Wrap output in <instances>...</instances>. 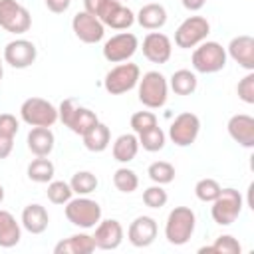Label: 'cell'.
I'll return each mask as SVG.
<instances>
[{"instance_id":"obj_1","label":"cell","mask_w":254,"mask_h":254,"mask_svg":"<svg viewBox=\"0 0 254 254\" xmlns=\"http://www.w3.org/2000/svg\"><path fill=\"white\" fill-rule=\"evenodd\" d=\"M196 226V214L189 206H175L165 222V238L173 246H183L190 240Z\"/></svg>"},{"instance_id":"obj_2","label":"cell","mask_w":254,"mask_h":254,"mask_svg":"<svg viewBox=\"0 0 254 254\" xmlns=\"http://www.w3.org/2000/svg\"><path fill=\"white\" fill-rule=\"evenodd\" d=\"M137 93H139V101L149 107V109H159L167 103L169 97V81L161 71H147L143 73V77H139L137 83Z\"/></svg>"},{"instance_id":"obj_3","label":"cell","mask_w":254,"mask_h":254,"mask_svg":"<svg viewBox=\"0 0 254 254\" xmlns=\"http://www.w3.org/2000/svg\"><path fill=\"white\" fill-rule=\"evenodd\" d=\"M58 119L75 135L87 133L95 123H99L95 111L83 105H75L73 99H64L58 107Z\"/></svg>"},{"instance_id":"obj_4","label":"cell","mask_w":254,"mask_h":254,"mask_svg":"<svg viewBox=\"0 0 254 254\" xmlns=\"http://www.w3.org/2000/svg\"><path fill=\"white\" fill-rule=\"evenodd\" d=\"M210 216L216 224L220 226H230L242 212V206H244V198L240 194V190L228 187V189H222L220 194L210 202Z\"/></svg>"},{"instance_id":"obj_5","label":"cell","mask_w":254,"mask_h":254,"mask_svg":"<svg viewBox=\"0 0 254 254\" xmlns=\"http://www.w3.org/2000/svg\"><path fill=\"white\" fill-rule=\"evenodd\" d=\"M226 48H222L218 42H202L194 48L190 64L194 67V71L198 73H216L220 69H224L226 65Z\"/></svg>"},{"instance_id":"obj_6","label":"cell","mask_w":254,"mask_h":254,"mask_svg":"<svg viewBox=\"0 0 254 254\" xmlns=\"http://www.w3.org/2000/svg\"><path fill=\"white\" fill-rule=\"evenodd\" d=\"M65 218L77 228H93L101 220V206L93 198L71 196L65 202Z\"/></svg>"},{"instance_id":"obj_7","label":"cell","mask_w":254,"mask_h":254,"mask_svg":"<svg viewBox=\"0 0 254 254\" xmlns=\"http://www.w3.org/2000/svg\"><path fill=\"white\" fill-rule=\"evenodd\" d=\"M139 77H141L139 65L137 64H131V62H123V64L111 67L105 73L103 87L111 95H123L127 91H131L133 87H137Z\"/></svg>"},{"instance_id":"obj_8","label":"cell","mask_w":254,"mask_h":254,"mask_svg":"<svg viewBox=\"0 0 254 254\" xmlns=\"http://www.w3.org/2000/svg\"><path fill=\"white\" fill-rule=\"evenodd\" d=\"M20 117L30 127H52L58 121V107L44 97H28L20 105Z\"/></svg>"},{"instance_id":"obj_9","label":"cell","mask_w":254,"mask_h":254,"mask_svg":"<svg viewBox=\"0 0 254 254\" xmlns=\"http://www.w3.org/2000/svg\"><path fill=\"white\" fill-rule=\"evenodd\" d=\"M210 34V24L204 16H189L175 30V44L181 50L196 48Z\"/></svg>"},{"instance_id":"obj_10","label":"cell","mask_w":254,"mask_h":254,"mask_svg":"<svg viewBox=\"0 0 254 254\" xmlns=\"http://www.w3.org/2000/svg\"><path fill=\"white\" fill-rule=\"evenodd\" d=\"M0 28L10 34H26L32 28V16L18 0H0Z\"/></svg>"},{"instance_id":"obj_11","label":"cell","mask_w":254,"mask_h":254,"mask_svg":"<svg viewBox=\"0 0 254 254\" xmlns=\"http://www.w3.org/2000/svg\"><path fill=\"white\" fill-rule=\"evenodd\" d=\"M139 50V40L131 32H119L103 44V58L111 64L129 62Z\"/></svg>"},{"instance_id":"obj_12","label":"cell","mask_w":254,"mask_h":254,"mask_svg":"<svg viewBox=\"0 0 254 254\" xmlns=\"http://www.w3.org/2000/svg\"><path fill=\"white\" fill-rule=\"evenodd\" d=\"M200 133V119L198 115L190 113V111H183L175 117V121L169 127V139L177 145V147H189L196 141Z\"/></svg>"},{"instance_id":"obj_13","label":"cell","mask_w":254,"mask_h":254,"mask_svg":"<svg viewBox=\"0 0 254 254\" xmlns=\"http://www.w3.org/2000/svg\"><path fill=\"white\" fill-rule=\"evenodd\" d=\"M71 30H73L75 38H77L79 42H83V44H97V42H101L103 36H105V26H103V22H101L97 16H93V14L85 12V10L77 12V14L71 18Z\"/></svg>"},{"instance_id":"obj_14","label":"cell","mask_w":254,"mask_h":254,"mask_svg":"<svg viewBox=\"0 0 254 254\" xmlns=\"http://www.w3.org/2000/svg\"><path fill=\"white\" fill-rule=\"evenodd\" d=\"M2 58H4V62L8 65H12L16 69H26V67H30L36 62L38 50H36L34 42L18 38V40H12V42L6 44Z\"/></svg>"},{"instance_id":"obj_15","label":"cell","mask_w":254,"mask_h":254,"mask_svg":"<svg viewBox=\"0 0 254 254\" xmlns=\"http://www.w3.org/2000/svg\"><path fill=\"white\" fill-rule=\"evenodd\" d=\"M141 50H143V56L151 64H167L173 56V42L167 34L153 30L143 38Z\"/></svg>"},{"instance_id":"obj_16","label":"cell","mask_w":254,"mask_h":254,"mask_svg":"<svg viewBox=\"0 0 254 254\" xmlns=\"http://www.w3.org/2000/svg\"><path fill=\"white\" fill-rule=\"evenodd\" d=\"M97 18L103 22L105 28L111 30H127L135 24V14L119 0H107V4L103 6Z\"/></svg>"},{"instance_id":"obj_17","label":"cell","mask_w":254,"mask_h":254,"mask_svg":"<svg viewBox=\"0 0 254 254\" xmlns=\"http://www.w3.org/2000/svg\"><path fill=\"white\" fill-rule=\"evenodd\" d=\"M157 232H159V226H157V220L153 216H137L129 228H127V240L135 246V248H147L155 242L157 238Z\"/></svg>"},{"instance_id":"obj_18","label":"cell","mask_w":254,"mask_h":254,"mask_svg":"<svg viewBox=\"0 0 254 254\" xmlns=\"http://www.w3.org/2000/svg\"><path fill=\"white\" fill-rule=\"evenodd\" d=\"M123 226L119 220L115 218H107V220H99L95 224V232H93V242L95 248L99 250H115L121 246L123 242Z\"/></svg>"},{"instance_id":"obj_19","label":"cell","mask_w":254,"mask_h":254,"mask_svg":"<svg viewBox=\"0 0 254 254\" xmlns=\"http://www.w3.org/2000/svg\"><path fill=\"white\" fill-rule=\"evenodd\" d=\"M226 129L232 141H236L240 147L244 149L254 147V117L252 115H246V113L232 115L226 123Z\"/></svg>"},{"instance_id":"obj_20","label":"cell","mask_w":254,"mask_h":254,"mask_svg":"<svg viewBox=\"0 0 254 254\" xmlns=\"http://www.w3.org/2000/svg\"><path fill=\"white\" fill-rule=\"evenodd\" d=\"M226 56H230L246 71H254V38L248 34L232 38L226 48Z\"/></svg>"},{"instance_id":"obj_21","label":"cell","mask_w":254,"mask_h":254,"mask_svg":"<svg viewBox=\"0 0 254 254\" xmlns=\"http://www.w3.org/2000/svg\"><path fill=\"white\" fill-rule=\"evenodd\" d=\"M26 143H28V149L36 157H48L54 151L56 137H54V131L50 127H32L28 131Z\"/></svg>"},{"instance_id":"obj_22","label":"cell","mask_w":254,"mask_h":254,"mask_svg":"<svg viewBox=\"0 0 254 254\" xmlns=\"http://www.w3.org/2000/svg\"><path fill=\"white\" fill-rule=\"evenodd\" d=\"M20 222L30 234H42V232H46V228L50 224V214H48L46 206L32 202V204L24 206Z\"/></svg>"},{"instance_id":"obj_23","label":"cell","mask_w":254,"mask_h":254,"mask_svg":"<svg viewBox=\"0 0 254 254\" xmlns=\"http://www.w3.org/2000/svg\"><path fill=\"white\" fill-rule=\"evenodd\" d=\"M135 22L145 28V30H161L165 24H167V10L163 4H157V2H149L145 6H141V10L137 12L135 16Z\"/></svg>"},{"instance_id":"obj_24","label":"cell","mask_w":254,"mask_h":254,"mask_svg":"<svg viewBox=\"0 0 254 254\" xmlns=\"http://www.w3.org/2000/svg\"><path fill=\"white\" fill-rule=\"evenodd\" d=\"M93 250H95L93 236L85 232L71 234L69 238H64L54 246V254H91Z\"/></svg>"},{"instance_id":"obj_25","label":"cell","mask_w":254,"mask_h":254,"mask_svg":"<svg viewBox=\"0 0 254 254\" xmlns=\"http://www.w3.org/2000/svg\"><path fill=\"white\" fill-rule=\"evenodd\" d=\"M22 238V224L16 216L0 208V248H14Z\"/></svg>"},{"instance_id":"obj_26","label":"cell","mask_w":254,"mask_h":254,"mask_svg":"<svg viewBox=\"0 0 254 254\" xmlns=\"http://www.w3.org/2000/svg\"><path fill=\"white\" fill-rule=\"evenodd\" d=\"M18 127L20 123L12 113H0V161L10 157Z\"/></svg>"},{"instance_id":"obj_27","label":"cell","mask_w":254,"mask_h":254,"mask_svg":"<svg viewBox=\"0 0 254 254\" xmlns=\"http://www.w3.org/2000/svg\"><path fill=\"white\" fill-rule=\"evenodd\" d=\"M81 139H83V147L87 149V151H91V153H101V151H105L107 147H109V143H111V131H109V127L105 125V123H95L87 133H83L81 135Z\"/></svg>"},{"instance_id":"obj_28","label":"cell","mask_w":254,"mask_h":254,"mask_svg":"<svg viewBox=\"0 0 254 254\" xmlns=\"http://www.w3.org/2000/svg\"><path fill=\"white\" fill-rule=\"evenodd\" d=\"M137 151H139V139H137V133H123L119 135L115 141H113V147H111V153H113V159L119 161V163H129L137 157Z\"/></svg>"},{"instance_id":"obj_29","label":"cell","mask_w":254,"mask_h":254,"mask_svg":"<svg viewBox=\"0 0 254 254\" xmlns=\"http://www.w3.org/2000/svg\"><path fill=\"white\" fill-rule=\"evenodd\" d=\"M198 79L196 73L190 69H177L171 77H169V87L177 93V95H190L196 91Z\"/></svg>"},{"instance_id":"obj_30","label":"cell","mask_w":254,"mask_h":254,"mask_svg":"<svg viewBox=\"0 0 254 254\" xmlns=\"http://www.w3.org/2000/svg\"><path fill=\"white\" fill-rule=\"evenodd\" d=\"M26 173H28V179H30V181L44 185V183H50V181L54 179L56 167H54V163H52L48 157H36L34 161H30Z\"/></svg>"},{"instance_id":"obj_31","label":"cell","mask_w":254,"mask_h":254,"mask_svg":"<svg viewBox=\"0 0 254 254\" xmlns=\"http://www.w3.org/2000/svg\"><path fill=\"white\" fill-rule=\"evenodd\" d=\"M97 185H99V181L91 171H77L69 181V187H71L73 194H77V196L91 194L97 189Z\"/></svg>"},{"instance_id":"obj_32","label":"cell","mask_w":254,"mask_h":254,"mask_svg":"<svg viewBox=\"0 0 254 254\" xmlns=\"http://www.w3.org/2000/svg\"><path fill=\"white\" fill-rule=\"evenodd\" d=\"M137 139H139V147H143V149L149 151V153L161 151V149L165 147V143H167V135H165V131H163L159 125H155V127H151V129L139 133Z\"/></svg>"},{"instance_id":"obj_33","label":"cell","mask_w":254,"mask_h":254,"mask_svg":"<svg viewBox=\"0 0 254 254\" xmlns=\"http://www.w3.org/2000/svg\"><path fill=\"white\" fill-rule=\"evenodd\" d=\"M198 252L200 254H240L242 246H240V242L232 234H222V236H218L214 240V244L204 246Z\"/></svg>"},{"instance_id":"obj_34","label":"cell","mask_w":254,"mask_h":254,"mask_svg":"<svg viewBox=\"0 0 254 254\" xmlns=\"http://www.w3.org/2000/svg\"><path fill=\"white\" fill-rule=\"evenodd\" d=\"M113 185L117 190L129 194V192H135L137 187H139V177L133 169H127V167H119L115 173H113Z\"/></svg>"},{"instance_id":"obj_35","label":"cell","mask_w":254,"mask_h":254,"mask_svg":"<svg viewBox=\"0 0 254 254\" xmlns=\"http://www.w3.org/2000/svg\"><path fill=\"white\" fill-rule=\"evenodd\" d=\"M147 175L155 185H169L175 181V167L169 161H155L149 165Z\"/></svg>"},{"instance_id":"obj_36","label":"cell","mask_w":254,"mask_h":254,"mask_svg":"<svg viewBox=\"0 0 254 254\" xmlns=\"http://www.w3.org/2000/svg\"><path fill=\"white\" fill-rule=\"evenodd\" d=\"M46 194H48V200H50L52 204H65V202L73 196V190H71L69 183H65V181H54V179H52V181L48 183Z\"/></svg>"},{"instance_id":"obj_37","label":"cell","mask_w":254,"mask_h":254,"mask_svg":"<svg viewBox=\"0 0 254 254\" xmlns=\"http://www.w3.org/2000/svg\"><path fill=\"white\" fill-rule=\"evenodd\" d=\"M220 190H222V187L218 185V181H214V179H200L196 185H194V194H196V198L198 200H202V202H212L218 194H220Z\"/></svg>"},{"instance_id":"obj_38","label":"cell","mask_w":254,"mask_h":254,"mask_svg":"<svg viewBox=\"0 0 254 254\" xmlns=\"http://www.w3.org/2000/svg\"><path fill=\"white\" fill-rule=\"evenodd\" d=\"M167 200H169V194L163 189V185H153L143 190V202L149 208H161L167 204Z\"/></svg>"},{"instance_id":"obj_39","label":"cell","mask_w":254,"mask_h":254,"mask_svg":"<svg viewBox=\"0 0 254 254\" xmlns=\"http://www.w3.org/2000/svg\"><path fill=\"white\" fill-rule=\"evenodd\" d=\"M155 125H157V115L153 111H137V113L131 115V129L137 135L155 127Z\"/></svg>"},{"instance_id":"obj_40","label":"cell","mask_w":254,"mask_h":254,"mask_svg":"<svg viewBox=\"0 0 254 254\" xmlns=\"http://www.w3.org/2000/svg\"><path fill=\"white\" fill-rule=\"evenodd\" d=\"M236 93H238V97H240L244 103H248V105L254 103V71H248V73L238 81Z\"/></svg>"},{"instance_id":"obj_41","label":"cell","mask_w":254,"mask_h":254,"mask_svg":"<svg viewBox=\"0 0 254 254\" xmlns=\"http://www.w3.org/2000/svg\"><path fill=\"white\" fill-rule=\"evenodd\" d=\"M44 2H46V8L54 14H64L71 4V0H44Z\"/></svg>"},{"instance_id":"obj_42","label":"cell","mask_w":254,"mask_h":254,"mask_svg":"<svg viewBox=\"0 0 254 254\" xmlns=\"http://www.w3.org/2000/svg\"><path fill=\"white\" fill-rule=\"evenodd\" d=\"M105 4H107V0H83V10L93 16H99V12L103 10Z\"/></svg>"},{"instance_id":"obj_43","label":"cell","mask_w":254,"mask_h":254,"mask_svg":"<svg viewBox=\"0 0 254 254\" xmlns=\"http://www.w3.org/2000/svg\"><path fill=\"white\" fill-rule=\"evenodd\" d=\"M181 4H183L189 12H198V10L206 4V0H181Z\"/></svg>"},{"instance_id":"obj_44","label":"cell","mask_w":254,"mask_h":254,"mask_svg":"<svg viewBox=\"0 0 254 254\" xmlns=\"http://www.w3.org/2000/svg\"><path fill=\"white\" fill-rule=\"evenodd\" d=\"M4 77V58H0V81Z\"/></svg>"},{"instance_id":"obj_45","label":"cell","mask_w":254,"mask_h":254,"mask_svg":"<svg viewBox=\"0 0 254 254\" xmlns=\"http://www.w3.org/2000/svg\"><path fill=\"white\" fill-rule=\"evenodd\" d=\"M4 194H6V192H4V187H2V185H0V202H2V200H4Z\"/></svg>"},{"instance_id":"obj_46","label":"cell","mask_w":254,"mask_h":254,"mask_svg":"<svg viewBox=\"0 0 254 254\" xmlns=\"http://www.w3.org/2000/svg\"><path fill=\"white\" fill-rule=\"evenodd\" d=\"M119 2H125V0H119Z\"/></svg>"}]
</instances>
